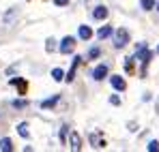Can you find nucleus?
<instances>
[{"label":"nucleus","mask_w":159,"mask_h":152,"mask_svg":"<svg viewBox=\"0 0 159 152\" xmlns=\"http://www.w3.org/2000/svg\"><path fill=\"white\" fill-rule=\"evenodd\" d=\"M110 103H112V105H118V103H120V99H118V97H116V94H114V97H112V99H110Z\"/></svg>","instance_id":"aec40b11"},{"label":"nucleus","mask_w":159,"mask_h":152,"mask_svg":"<svg viewBox=\"0 0 159 152\" xmlns=\"http://www.w3.org/2000/svg\"><path fill=\"white\" fill-rule=\"evenodd\" d=\"M75 47V37H65L62 41H60V54H69V51H73Z\"/></svg>","instance_id":"f03ea898"},{"label":"nucleus","mask_w":159,"mask_h":152,"mask_svg":"<svg viewBox=\"0 0 159 152\" xmlns=\"http://www.w3.org/2000/svg\"><path fill=\"white\" fill-rule=\"evenodd\" d=\"M93 37V30L88 28V26H80V39H84V41H88Z\"/></svg>","instance_id":"6e6552de"},{"label":"nucleus","mask_w":159,"mask_h":152,"mask_svg":"<svg viewBox=\"0 0 159 152\" xmlns=\"http://www.w3.org/2000/svg\"><path fill=\"white\" fill-rule=\"evenodd\" d=\"M56 103H58V94H54L52 99H45V101L41 103V107H43V109H48V107H52V105H56Z\"/></svg>","instance_id":"f8f14e48"},{"label":"nucleus","mask_w":159,"mask_h":152,"mask_svg":"<svg viewBox=\"0 0 159 152\" xmlns=\"http://www.w3.org/2000/svg\"><path fill=\"white\" fill-rule=\"evenodd\" d=\"M93 17H95V20H106L107 17V7H97V9L93 11Z\"/></svg>","instance_id":"0eeeda50"},{"label":"nucleus","mask_w":159,"mask_h":152,"mask_svg":"<svg viewBox=\"0 0 159 152\" xmlns=\"http://www.w3.org/2000/svg\"><path fill=\"white\" fill-rule=\"evenodd\" d=\"M17 133H20L22 137H28V124H26V122H22V124H17Z\"/></svg>","instance_id":"ddd939ff"},{"label":"nucleus","mask_w":159,"mask_h":152,"mask_svg":"<svg viewBox=\"0 0 159 152\" xmlns=\"http://www.w3.org/2000/svg\"><path fill=\"white\" fill-rule=\"evenodd\" d=\"M157 11H159V4H157Z\"/></svg>","instance_id":"4be33fe9"},{"label":"nucleus","mask_w":159,"mask_h":152,"mask_svg":"<svg viewBox=\"0 0 159 152\" xmlns=\"http://www.w3.org/2000/svg\"><path fill=\"white\" fill-rule=\"evenodd\" d=\"M80 60H82L80 56H75V58H73V67H71V71H69V75H67V79H69V81H71V79H73V75H75V69H78Z\"/></svg>","instance_id":"9d476101"},{"label":"nucleus","mask_w":159,"mask_h":152,"mask_svg":"<svg viewBox=\"0 0 159 152\" xmlns=\"http://www.w3.org/2000/svg\"><path fill=\"white\" fill-rule=\"evenodd\" d=\"M155 7V0H142V9H146V11H151Z\"/></svg>","instance_id":"dca6fc26"},{"label":"nucleus","mask_w":159,"mask_h":152,"mask_svg":"<svg viewBox=\"0 0 159 152\" xmlns=\"http://www.w3.org/2000/svg\"><path fill=\"white\" fill-rule=\"evenodd\" d=\"M90 141H93V146H95V148H106V141L101 139V135H99V133H90Z\"/></svg>","instance_id":"423d86ee"},{"label":"nucleus","mask_w":159,"mask_h":152,"mask_svg":"<svg viewBox=\"0 0 159 152\" xmlns=\"http://www.w3.org/2000/svg\"><path fill=\"white\" fill-rule=\"evenodd\" d=\"M146 148H148V152H157L159 150V144H157V141H148Z\"/></svg>","instance_id":"a211bd4d"},{"label":"nucleus","mask_w":159,"mask_h":152,"mask_svg":"<svg viewBox=\"0 0 159 152\" xmlns=\"http://www.w3.org/2000/svg\"><path fill=\"white\" fill-rule=\"evenodd\" d=\"M26 105H28V101H24V99H20V101H13V107H15V109H24Z\"/></svg>","instance_id":"f3484780"},{"label":"nucleus","mask_w":159,"mask_h":152,"mask_svg":"<svg viewBox=\"0 0 159 152\" xmlns=\"http://www.w3.org/2000/svg\"><path fill=\"white\" fill-rule=\"evenodd\" d=\"M110 34H112V28H110V26H101V28H99V32H97V37H99L101 41H103V39H107Z\"/></svg>","instance_id":"1a4fd4ad"},{"label":"nucleus","mask_w":159,"mask_h":152,"mask_svg":"<svg viewBox=\"0 0 159 152\" xmlns=\"http://www.w3.org/2000/svg\"><path fill=\"white\" fill-rule=\"evenodd\" d=\"M52 77L56 79V81H60V79H65V73H62L60 69H54V71H52Z\"/></svg>","instance_id":"4468645a"},{"label":"nucleus","mask_w":159,"mask_h":152,"mask_svg":"<svg viewBox=\"0 0 159 152\" xmlns=\"http://www.w3.org/2000/svg\"><path fill=\"white\" fill-rule=\"evenodd\" d=\"M110 81H112V86H114L116 90H120V92H123V90L127 88V84H125V79H123L120 75H114V77H110Z\"/></svg>","instance_id":"39448f33"},{"label":"nucleus","mask_w":159,"mask_h":152,"mask_svg":"<svg viewBox=\"0 0 159 152\" xmlns=\"http://www.w3.org/2000/svg\"><path fill=\"white\" fill-rule=\"evenodd\" d=\"M106 75H107V64H99V67L93 71V79H97V81H101Z\"/></svg>","instance_id":"7ed1b4c3"},{"label":"nucleus","mask_w":159,"mask_h":152,"mask_svg":"<svg viewBox=\"0 0 159 152\" xmlns=\"http://www.w3.org/2000/svg\"><path fill=\"white\" fill-rule=\"evenodd\" d=\"M97 56H99V47H93L90 54H88V58H97Z\"/></svg>","instance_id":"6ab92c4d"},{"label":"nucleus","mask_w":159,"mask_h":152,"mask_svg":"<svg viewBox=\"0 0 159 152\" xmlns=\"http://www.w3.org/2000/svg\"><path fill=\"white\" fill-rule=\"evenodd\" d=\"M15 13H17V9H11V11H9V13L4 15V24H9V22H11V20L15 17Z\"/></svg>","instance_id":"2eb2a0df"},{"label":"nucleus","mask_w":159,"mask_h":152,"mask_svg":"<svg viewBox=\"0 0 159 152\" xmlns=\"http://www.w3.org/2000/svg\"><path fill=\"white\" fill-rule=\"evenodd\" d=\"M69 139H71V150H73V152H78L80 148H82V137H80L75 131H73V133L69 135Z\"/></svg>","instance_id":"20e7f679"},{"label":"nucleus","mask_w":159,"mask_h":152,"mask_svg":"<svg viewBox=\"0 0 159 152\" xmlns=\"http://www.w3.org/2000/svg\"><path fill=\"white\" fill-rule=\"evenodd\" d=\"M0 150L2 152H9V150H13V146H11V139H0Z\"/></svg>","instance_id":"9b49d317"},{"label":"nucleus","mask_w":159,"mask_h":152,"mask_svg":"<svg viewBox=\"0 0 159 152\" xmlns=\"http://www.w3.org/2000/svg\"><path fill=\"white\" fill-rule=\"evenodd\" d=\"M54 2H56V4H58V7H65V4H67V2H69V0H54Z\"/></svg>","instance_id":"412c9836"},{"label":"nucleus","mask_w":159,"mask_h":152,"mask_svg":"<svg viewBox=\"0 0 159 152\" xmlns=\"http://www.w3.org/2000/svg\"><path fill=\"white\" fill-rule=\"evenodd\" d=\"M127 43H129V32H127L125 28H118V30L114 32V47L120 50V47H125Z\"/></svg>","instance_id":"f257e3e1"},{"label":"nucleus","mask_w":159,"mask_h":152,"mask_svg":"<svg viewBox=\"0 0 159 152\" xmlns=\"http://www.w3.org/2000/svg\"><path fill=\"white\" fill-rule=\"evenodd\" d=\"M157 54H159V47H157Z\"/></svg>","instance_id":"5701e85b"}]
</instances>
